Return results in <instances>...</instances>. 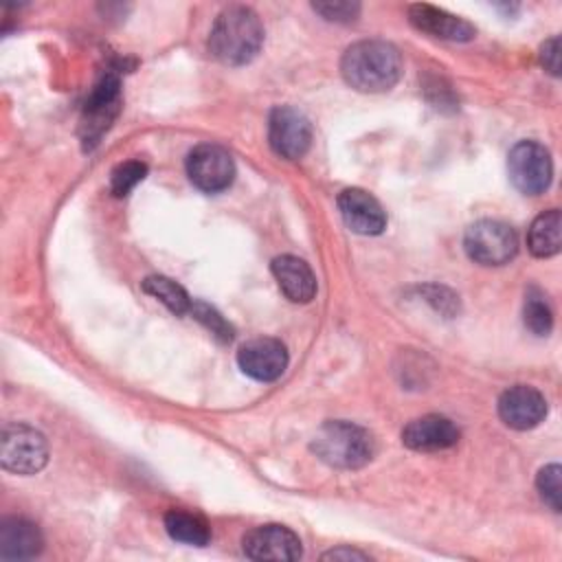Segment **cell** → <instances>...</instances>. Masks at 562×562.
<instances>
[{
	"instance_id": "cell-1",
	"label": "cell",
	"mask_w": 562,
	"mask_h": 562,
	"mask_svg": "<svg viewBox=\"0 0 562 562\" xmlns=\"http://www.w3.org/2000/svg\"><path fill=\"white\" fill-rule=\"evenodd\" d=\"M340 72L345 81L360 92H384L391 90L402 75V55L389 42L362 40L345 50Z\"/></svg>"
},
{
	"instance_id": "cell-2",
	"label": "cell",
	"mask_w": 562,
	"mask_h": 562,
	"mask_svg": "<svg viewBox=\"0 0 562 562\" xmlns=\"http://www.w3.org/2000/svg\"><path fill=\"white\" fill-rule=\"evenodd\" d=\"M263 44V26L259 15L244 4L224 9L209 37L211 55L228 66L248 64Z\"/></svg>"
},
{
	"instance_id": "cell-3",
	"label": "cell",
	"mask_w": 562,
	"mask_h": 562,
	"mask_svg": "<svg viewBox=\"0 0 562 562\" xmlns=\"http://www.w3.org/2000/svg\"><path fill=\"white\" fill-rule=\"evenodd\" d=\"M312 452L331 468L356 470L371 461L375 441L371 432L358 424L334 419L325 422L312 437Z\"/></svg>"
},
{
	"instance_id": "cell-4",
	"label": "cell",
	"mask_w": 562,
	"mask_h": 562,
	"mask_svg": "<svg viewBox=\"0 0 562 562\" xmlns=\"http://www.w3.org/2000/svg\"><path fill=\"white\" fill-rule=\"evenodd\" d=\"M2 468L13 474H35L48 461V446L40 430L26 424H7L0 441Z\"/></svg>"
},
{
	"instance_id": "cell-5",
	"label": "cell",
	"mask_w": 562,
	"mask_h": 562,
	"mask_svg": "<svg viewBox=\"0 0 562 562\" xmlns=\"http://www.w3.org/2000/svg\"><path fill=\"white\" fill-rule=\"evenodd\" d=\"M463 246L472 261L481 266H503L514 259L518 250V237L505 222L479 220L465 231Z\"/></svg>"
},
{
	"instance_id": "cell-6",
	"label": "cell",
	"mask_w": 562,
	"mask_h": 562,
	"mask_svg": "<svg viewBox=\"0 0 562 562\" xmlns=\"http://www.w3.org/2000/svg\"><path fill=\"white\" fill-rule=\"evenodd\" d=\"M507 171L514 187L527 195L542 193L553 176L551 156L544 145L536 140H520L509 149Z\"/></svg>"
},
{
	"instance_id": "cell-7",
	"label": "cell",
	"mask_w": 562,
	"mask_h": 562,
	"mask_svg": "<svg viewBox=\"0 0 562 562\" xmlns=\"http://www.w3.org/2000/svg\"><path fill=\"white\" fill-rule=\"evenodd\" d=\"M119 101H121V83L114 72H105L94 88L88 94V101L83 105V116H81V138L83 147H94L103 132L110 127L119 112Z\"/></svg>"
},
{
	"instance_id": "cell-8",
	"label": "cell",
	"mask_w": 562,
	"mask_h": 562,
	"mask_svg": "<svg viewBox=\"0 0 562 562\" xmlns=\"http://www.w3.org/2000/svg\"><path fill=\"white\" fill-rule=\"evenodd\" d=\"M189 180L204 193L224 191L235 178L233 156L213 143H202L189 151L187 158Z\"/></svg>"
},
{
	"instance_id": "cell-9",
	"label": "cell",
	"mask_w": 562,
	"mask_h": 562,
	"mask_svg": "<svg viewBox=\"0 0 562 562\" xmlns=\"http://www.w3.org/2000/svg\"><path fill=\"white\" fill-rule=\"evenodd\" d=\"M270 147L288 160L301 158L312 143L310 121L290 105H279L272 110L268 121Z\"/></svg>"
},
{
	"instance_id": "cell-10",
	"label": "cell",
	"mask_w": 562,
	"mask_h": 562,
	"mask_svg": "<svg viewBox=\"0 0 562 562\" xmlns=\"http://www.w3.org/2000/svg\"><path fill=\"white\" fill-rule=\"evenodd\" d=\"M244 553L250 560H274L294 562L303 555L299 536L283 525H261L250 529L244 540Z\"/></svg>"
},
{
	"instance_id": "cell-11",
	"label": "cell",
	"mask_w": 562,
	"mask_h": 562,
	"mask_svg": "<svg viewBox=\"0 0 562 562\" xmlns=\"http://www.w3.org/2000/svg\"><path fill=\"white\" fill-rule=\"evenodd\" d=\"M239 369L259 382L277 380L288 367V351L277 338H252L237 351Z\"/></svg>"
},
{
	"instance_id": "cell-12",
	"label": "cell",
	"mask_w": 562,
	"mask_h": 562,
	"mask_svg": "<svg viewBox=\"0 0 562 562\" xmlns=\"http://www.w3.org/2000/svg\"><path fill=\"white\" fill-rule=\"evenodd\" d=\"M498 415L514 430H529L538 426L547 415L544 395L527 384H516L501 393Z\"/></svg>"
},
{
	"instance_id": "cell-13",
	"label": "cell",
	"mask_w": 562,
	"mask_h": 562,
	"mask_svg": "<svg viewBox=\"0 0 562 562\" xmlns=\"http://www.w3.org/2000/svg\"><path fill=\"white\" fill-rule=\"evenodd\" d=\"M338 209L345 224L358 235H380L386 228V213L364 189L351 187L340 191Z\"/></svg>"
},
{
	"instance_id": "cell-14",
	"label": "cell",
	"mask_w": 562,
	"mask_h": 562,
	"mask_svg": "<svg viewBox=\"0 0 562 562\" xmlns=\"http://www.w3.org/2000/svg\"><path fill=\"white\" fill-rule=\"evenodd\" d=\"M402 441L419 452L446 450L459 441V428L443 415H424L402 430Z\"/></svg>"
},
{
	"instance_id": "cell-15",
	"label": "cell",
	"mask_w": 562,
	"mask_h": 562,
	"mask_svg": "<svg viewBox=\"0 0 562 562\" xmlns=\"http://www.w3.org/2000/svg\"><path fill=\"white\" fill-rule=\"evenodd\" d=\"M408 20L415 29L450 42H468L476 35V29L468 20L452 15L443 9H437L432 4H411Z\"/></svg>"
},
{
	"instance_id": "cell-16",
	"label": "cell",
	"mask_w": 562,
	"mask_h": 562,
	"mask_svg": "<svg viewBox=\"0 0 562 562\" xmlns=\"http://www.w3.org/2000/svg\"><path fill=\"white\" fill-rule=\"evenodd\" d=\"M272 274L277 279L279 290L292 301V303H310L316 294V277L312 268L294 257V255H281L272 259Z\"/></svg>"
},
{
	"instance_id": "cell-17",
	"label": "cell",
	"mask_w": 562,
	"mask_h": 562,
	"mask_svg": "<svg viewBox=\"0 0 562 562\" xmlns=\"http://www.w3.org/2000/svg\"><path fill=\"white\" fill-rule=\"evenodd\" d=\"M42 533L37 525L24 518H9L0 527V558L29 560L42 551Z\"/></svg>"
},
{
	"instance_id": "cell-18",
	"label": "cell",
	"mask_w": 562,
	"mask_h": 562,
	"mask_svg": "<svg viewBox=\"0 0 562 562\" xmlns=\"http://www.w3.org/2000/svg\"><path fill=\"white\" fill-rule=\"evenodd\" d=\"M560 211L551 209L540 213L527 233V246L536 257H553L560 250Z\"/></svg>"
},
{
	"instance_id": "cell-19",
	"label": "cell",
	"mask_w": 562,
	"mask_h": 562,
	"mask_svg": "<svg viewBox=\"0 0 562 562\" xmlns=\"http://www.w3.org/2000/svg\"><path fill=\"white\" fill-rule=\"evenodd\" d=\"M165 529L173 540L193 544V547H204L211 538V531L204 518L189 514L184 509H169L165 514Z\"/></svg>"
},
{
	"instance_id": "cell-20",
	"label": "cell",
	"mask_w": 562,
	"mask_h": 562,
	"mask_svg": "<svg viewBox=\"0 0 562 562\" xmlns=\"http://www.w3.org/2000/svg\"><path fill=\"white\" fill-rule=\"evenodd\" d=\"M143 290L147 294H151L154 299H158L160 303H165L173 314H189V310H191L189 294L176 281H171L167 277H160V274L147 277L143 281Z\"/></svg>"
},
{
	"instance_id": "cell-21",
	"label": "cell",
	"mask_w": 562,
	"mask_h": 562,
	"mask_svg": "<svg viewBox=\"0 0 562 562\" xmlns=\"http://www.w3.org/2000/svg\"><path fill=\"white\" fill-rule=\"evenodd\" d=\"M522 318L529 331L536 336H547L553 327V314L547 303V296L538 288H529L525 296V307H522Z\"/></svg>"
},
{
	"instance_id": "cell-22",
	"label": "cell",
	"mask_w": 562,
	"mask_h": 562,
	"mask_svg": "<svg viewBox=\"0 0 562 562\" xmlns=\"http://www.w3.org/2000/svg\"><path fill=\"white\" fill-rule=\"evenodd\" d=\"M147 176V165L140 160H127L114 167L112 176H110V191L116 198L127 195L143 178Z\"/></svg>"
},
{
	"instance_id": "cell-23",
	"label": "cell",
	"mask_w": 562,
	"mask_h": 562,
	"mask_svg": "<svg viewBox=\"0 0 562 562\" xmlns=\"http://www.w3.org/2000/svg\"><path fill=\"white\" fill-rule=\"evenodd\" d=\"M560 465L558 463H549L544 465L540 472H538V479H536V487L542 496V501L553 509V512H560V496H562V483H560Z\"/></svg>"
},
{
	"instance_id": "cell-24",
	"label": "cell",
	"mask_w": 562,
	"mask_h": 562,
	"mask_svg": "<svg viewBox=\"0 0 562 562\" xmlns=\"http://www.w3.org/2000/svg\"><path fill=\"white\" fill-rule=\"evenodd\" d=\"M189 314H193L202 325H206V327L211 329V334L217 336L222 342H231V338H233V327H231L211 305H206V303H202V301H193Z\"/></svg>"
},
{
	"instance_id": "cell-25",
	"label": "cell",
	"mask_w": 562,
	"mask_h": 562,
	"mask_svg": "<svg viewBox=\"0 0 562 562\" xmlns=\"http://www.w3.org/2000/svg\"><path fill=\"white\" fill-rule=\"evenodd\" d=\"M312 9L331 22H351L360 13V4L356 2H314Z\"/></svg>"
},
{
	"instance_id": "cell-26",
	"label": "cell",
	"mask_w": 562,
	"mask_h": 562,
	"mask_svg": "<svg viewBox=\"0 0 562 562\" xmlns=\"http://www.w3.org/2000/svg\"><path fill=\"white\" fill-rule=\"evenodd\" d=\"M540 61H542L544 70H549L551 75L560 72V40L558 37H549L540 46Z\"/></svg>"
},
{
	"instance_id": "cell-27",
	"label": "cell",
	"mask_w": 562,
	"mask_h": 562,
	"mask_svg": "<svg viewBox=\"0 0 562 562\" xmlns=\"http://www.w3.org/2000/svg\"><path fill=\"white\" fill-rule=\"evenodd\" d=\"M369 555L356 549H331L329 553L323 555V560H367Z\"/></svg>"
}]
</instances>
